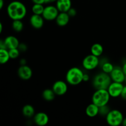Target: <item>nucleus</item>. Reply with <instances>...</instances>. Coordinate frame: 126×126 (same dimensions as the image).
I'll return each instance as SVG.
<instances>
[{
    "label": "nucleus",
    "instance_id": "10",
    "mask_svg": "<svg viewBox=\"0 0 126 126\" xmlns=\"http://www.w3.org/2000/svg\"><path fill=\"white\" fill-rule=\"evenodd\" d=\"M52 90L56 95L62 96L65 95L68 91V86L66 82L62 80L55 81L52 86Z\"/></svg>",
    "mask_w": 126,
    "mask_h": 126
},
{
    "label": "nucleus",
    "instance_id": "7",
    "mask_svg": "<svg viewBox=\"0 0 126 126\" xmlns=\"http://www.w3.org/2000/svg\"><path fill=\"white\" fill-rule=\"evenodd\" d=\"M59 12H60L58 10L56 6L49 5L44 7V12H43L42 16L46 20L52 21L54 20H55Z\"/></svg>",
    "mask_w": 126,
    "mask_h": 126
},
{
    "label": "nucleus",
    "instance_id": "2",
    "mask_svg": "<svg viewBox=\"0 0 126 126\" xmlns=\"http://www.w3.org/2000/svg\"><path fill=\"white\" fill-rule=\"evenodd\" d=\"M84 73L78 67H72L68 70L66 74V81L71 86H77L83 81Z\"/></svg>",
    "mask_w": 126,
    "mask_h": 126
},
{
    "label": "nucleus",
    "instance_id": "39",
    "mask_svg": "<svg viewBox=\"0 0 126 126\" xmlns=\"http://www.w3.org/2000/svg\"><path fill=\"white\" fill-rule=\"evenodd\" d=\"M124 82H126V78H125V81H124Z\"/></svg>",
    "mask_w": 126,
    "mask_h": 126
},
{
    "label": "nucleus",
    "instance_id": "24",
    "mask_svg": "<svg viewBox=\"0 0 126 126\" xmlns=\"http://www.w3.org/2000/svg\"><path fill=\"white\" fill-rule=\"evenodd\" d=\"M114 68V66H113V65L111 63L107 61L105 62L102 65V71L108 74H110L111 73V71L113 70Z\"/></svg>",
    "mask_w": 126,
    "mask_h": 126
},
{
    "label": "nucleus",
    "instance_id": "5",
    "mask_svg": "<svg viewBox=\"0 0 126 126\" xmlns=\"http://www.w3.org/2000/svg\"><path fill=\"white\" fill-rule=\"evenodd\" d=\"M124 116L118 110H111L106 116V121L111 126H119L123 124Z\"/></svg>",
    "mask_w": 126,
    "mask_h": 126
},
{
    "label": "nucleus",
    "instance_id": "19",
    "mask_svg": "<svg viewBox=\"0 0 126 126\" xmlns=\"http://www.w3.org/2000/svg\"><path fill=\"white\" fill-rule=\"evenodd\" d=\"M91 52L97 57H100L103 53V47L99 43H95L91 48Z\"/></svg>",
    "mask_w": 126,
    "mask_h": 126
},
{
    "label": "nucleus",
    "instance_id": "23",
    "mask_svg": "<svg viewBox=\"0 0 126 126\" xmlns=\"http://www.w3.org/2000/svg\"><path fill=\"white\" fill-rule=\"evenodd\" d=\"M44 7L43 4H34L32 7V11L34 14L42 15L44 12Z\"/></svg>",
    "mask_w": 126,
    "mask_h": 126
},
{
    "label": "nucleus",
    "instance_id": "34",
    "mask_svg": "<svg viewBox=\"0 0 126 126\" xmlns=\"http://www.w3.org/2000/svg\"><path fill=\"white\" fill-rule=\"evenodd\" d=\"M122 68H123V71H124V73H125V75L126 76V62L124 63V65H123V67H122Z\"/></svg>",
    "mask_w": 126,
    "mask_h": 126
},
{
    "label": "nucleus",
    "instance_id": "30",
    "mask_svg": "<svg viewBox=\"0 0 126 126\" xmlns=\"http://www.w3.org/2000/svg\"><path fill=\"white\" fill-rule=\"evenodd\" d=\"M32 2L34 4H44L46 3V0H32Z\"/></svg>",
    "mask_w": 126,
    "mask_h": 126
},
{
    "label": "nucleus",
    "instance_id": "32",
    "mask_svg": "<svg viewBox=\"0 0 126 126\" xmlns=\"http://www.w3.org/2000/svg\"><path fill=\"white\" fill-rule=\"evenodd\" d=\"M0 49H7L4 40H1L0 41Z\"/></svg>",
    "mask_w": 126,
    "mask_h": 126
},
{
    "label": "nucleus",
    "instance_id": "9",
    "mask_svg": "<svg viewBox=\"0 0 126 126\" xmlns=\"http://www.w3.org/2000/svg\"><path fill=\"white\" fill-rule=\"evenodd\" d=\"M110 75L112 81L123 83L125 81L126 75L123 71L122 67L120 66H114V69Z\"/></svg>",
    "mask_w": 126,
    "mask_h": 126
},
{
    "label": "nucleus",
    "instance_id": "27",
    "mask_svg": "<svg viewBox=\"0 0 126 126\" xmlns=\"http://www.w3.org/2000/svg\"><path fill=\"white\" fill-rule=\"evenodd\" d=\"M67 13L68 14V15L70 16V17H75V16H76V14H77V11H76V10L75 9V8L71 7V8L70 9V10L67 12Z\"/></svg>",
    "mask_w": 126,
    "mask_h": 126
},
{
    "label": "nucleus",
    "instance_id": "4",
    "mask_svg": "<svg viewBox=\"0 0 126 126\" xmlns=\"http://www.w3.org/2000/svg\"><path fill=\"white\" fill-rule=\"evenodd\" d=\"M111 96L107 89H97L92 97V103L98 107L108 105Z\"/></svg>",
    "mask_w": 126,
    "mask_h": 126
},
{
    "label": "nucleus",
    "instance_id": "36",
    "mask_svg": "<svg viewBox=\"0 0 126 126\" xmlns=\"http://www.w3.org/2000/svg\"><path fill=\"white\" fill-rule=\"evenodd\" d=\"M4 6V0H0V9H2Z\"/></svg>",
    "mask_w": 126,
    "mask_h": 126
},
{
    "label": "nucleus",
    "instance_id": "35",
    "mask_svg": "<svg viewBox=\"0 0 126 126\" xmlns=\"http://www.w3.org/2000/svg\"><path fill=\"white\" fill-rule=\"evenodd\" d=\"M57 1V0H46V3H52V2H56Z\"/></svg>",
    "mask_w": 126,
    "mask_h": 126
},
{
    "label": "nucleus",
    "instance_id": "33",
    "mask_svg": "<svg viewBox=\"0 0 126 126\" xmlns=\"http://www.w3.org/2000/svg\"><path fill=\"white\" fill-rule=\"evenodd\" d=\"M20 62V65H26V63H27V61H26V60L25 59H21Z\"/></svg>",
    "mask_w": 126,
    "mask_h": 126
},
{
    "label": "nucleus",
    "instance_id": "21",
    "mask_svg": "<svg viewBox=\"0 0 126 126\" xmlns=\"http://www.w3.org/2000/svg\"><path fill=\"white\" fill-rule=\"evenodd\" d=\"M11 59L9 52L7 49H0V63L3 65L6 63Z\"/></svg>",
    "mask_w": 126,
    "mask_h": 126
},
{
    "label": "nucleus",
    "instance_id": "28",
    "mask_svg": "<svg viewBox=\"0 0 126 126\" xmlns=\"http://www.w3.org/2000/svg\"><path fill=\"white\" fill-rule=\"evenodd\" d=\"M27 48H28L27 47V46L25 43H20L19 46L18 47V49H19L21 52H25L27 50Z\"/></svg>",
    "mask_w": 126,
    "mask_h": 126
},
{
    "label": "nucleus",
    "instance_id": "25",
    "mask_svg": "<svg viewBox=\"0 0 126 126\" xmlns=\"http://www.w3.org/2000/svg\"><path fill=\"white\" fill-rule=\"evenodd\" d=\"M9 52L11 59H16L19 57L21 52L18 48H14V49H9Z\"/></svg>",
    "mask_w": 126,
    "mask_h": 126
},
{
    "label": "nucleus",
    "instance_id": "22",
    "mask_svg": "<svg viewBox=\"0 0 126 126\" xmlns=\"http://www.w3.org/2000/svg\"><path fill=\"white\" fill-rule=\"evenodd\" d=\"M12 29L16 32H22L23 29V23L22 20H13L12 23Z\"/></svg>",
    "mask_w": 126,
    "mask_h": 126
},
{
    "label": "nucleus",
    "instance_id": "12",
    "mask_svg": "<svg viewBox=\"0 0 126 126\" xmlns=\"http://www.w3.org/2000/svg\"><path fill=\"white\" fill-rule=\"evenodd\" d=\"M34 123L38 126H45L49 121V116L44 112H39L34 114L33 116Z\"/></svg>",
    "mask_w": 126,
    "mask_h": 126
},
{
    "label": "nucleus",
    "instance_id": "6",
    "mask_svg": "<svg viewBox=\"0 0 126 126\" xmlns=\"http://www.w3.org/2000/svg\"><path fill=\"white\" fill-rule=\"evenodd\" d=\"M100 64L98 57L91 54L84 58L82 62V67L87 71H91L98 67Z\"/></svg>",
    "mask_w": 126,
    "mask_h": 126
},
{
    "label": "nucleus",
    "instance_id": "3",
    "mask_svg": "<svg viewBox=\"0 0 126 126\" xmlns=\"http://www.w3.org/2000/svg\"><path fill=\"white\" fill-rule=\"evenodd\" d=\"M111 82L112 79L110 74L102 71L94 76L92 81V85L96 90L108 89Z\"/></svg>",
    "mask_w": 126,
    "mask_h": 126
},
{
    "label": "nucleus",
    "instance_id": "1",
    "mask_svg": "<svg viewBox=\"0 0 126 126\" xmlns=\"http://www.w3.org/2000/svg\"><path fill=\"white\" fill-rule=\"evenodd\" d=\"M27 13L25 5L18 1H14L10 2L7 7V14L12 20H22Z\"/></svg>",
    "mask_w": 126,
    "mask_h": 126
},
{
    "label": "nucleus",
    "instance_id": "31",
    "mask_svg": "<svg viewBox=\"0 0 126 126\" xmlns=\"http://www.w3.org/2000/svg\"><path fill=\"white\" fill-rule=\"evenodd\" d=\"M89 80V75L87 73H84L83 76V81L84 82H87Z\"/></svg>",
    "mask_w": 126,
    "mask_h": 126
},
{
    "label": "nucleus",
    "instance_id": "16",
    "mask_svg": "<svg viewBox=\"0 0 126 126\" xmlns=\"http://www.w3.org/2000/svg\"><path fill=\"white\" fill-rule=\"evenodd\" d=\"M55 6L60 12H67L71 7V0H57L56 1Z\"/></svg>",
    "mask_w": 126,
    "mask_h": 126
},
{
    "label": "nucleus",
    "instance_id": "29",
    "mask_svg": "<svg viewBox=\"0 0 126 126\" xmlns=\"http://www.w3.org/2000/svg\"><path fill=\"white\" fill-rule=\"evenodd\" d=\"M121 97L123 99L126 100V86H124L123 87V89L122 91L121 94Z\"/></svg>",
    "mask_w": 126,
    "mask_h": 126
},
{
    "label": "nucleus",
    "instance_id": "11",
    "mask_svg": "<svg viewBox=\"0 0 126 126\" xmlns=\"http://www.w3.org/2000/svg\"><path fill=\"white\" fill-rule=\"evenodd\" d=\"M18 77L23 80H28L32 77L33 71L32 68L28 65H20L17 70Z\"/></svg>",
    "mask_w": 126,
    "mask_h": 126
},
{
    "label": "nucleus",
    "instance_id": "17",
    "mask_svg": "<svg viewBox=\"0 0 126 126\" xmlns=\"http://www.w3.org/2000/svg\"><path fill=\"white\" fill-rule=\"evenodd\" d=\"M86 114L90 118H94L97 116L98 114H99V107L95 103H91L86 107Z\"/></svg>",
    "mask_w": 126,
    "mask_h": 126
},
{
    "label": "nucleus",
    "instance_id": "13",
    "mask_svg": "<svg viewBox=\"0 0 126 126\" xmlns=\"http://www.w3.org/2000/svg\"><path fill=\"white\" fill-rule=\"evenodd\" d=\"M30 22L32 27L35 29H40L43 27L44 23V18L42 15H37L33 14L30 18Z\"/></svg>",
    "mask_w": 126,
    "mask_h": 126
},
{
    "label": "nucleus",
    "instance_id": "37",
    "mask_svg": "<svg viewBox=\"0 0 126 126\" xmlns=\"http://www.w3.org/2000/svg\"><path fill=\"white\" fill-rule=\"evenodd\" d=\"M2 28H3V27H2V23H1V22H0V33H2Z\"/></svg>",
    "mask_w": 126,
    "mask_h": 126
},
{
    "label": "nucleus",
    "instance_id": "26",
    "mask_svg": "<svg viewBox=\"0 0 126 126\" xmlns=\"http://www.w3.org/2000/svg\"><path fill=\"white\" fill-rule=\"evenodd\" d=\"M110 110V108L108 107L107 105L99 107V114H100L101 116H106Z\"/></svg>",
    "mask_w": 126,
    "mask_h": 126
},
{
    "label": "nucleus",
    "instance_id": "15",
    "mask_svg": "<svg viewBox=\"0 0 126 126\" xmlns=\"http://www.w3.org/2000/svg\"><path fill=\"white\" fill-rule=\"evenodd\" d=\"M70 17L67 12H59L55 19V22L59 27H65L70 22Z\"/></svg>",
    "mask_w": 126,
    "mask_h": 126
},
{
    "label": "nucleus",
    "instance_id": "18",
    "mask_svg": "<svg viewBox=\"0 0 126 126\" xmlns=\"http://www.w3.org/2000/svg\"><path fill=\"white\" fill-rule=\"evenodd\" d=\"M22 114L26 118H32L35 114V110L31 105H25L22 108Z\"/></svg>",
    "mask_w": 126,
    "mask_h": 126
},
{
    "label": "nucleus",
    "instance_id": "14",
    "mask_svg": "<svg viewBox=\"0 0 126 126\" xmlns=\"http://www.w3.org/2000/svg\"><path fill=\"white\" fill-rule=\"evenodd\" d=\"M5 45L7 49H14V48H18L20 44V42L18 39L14 36H8L6 37L4 39Z\"/></svg>",
    "mask_w": 126,
    "mask_h": 126
},
{
    "label": "nucleus",
    "instance_id": "38",
    "mask_svg": "<svg viewBox=\"0 0 126 126\" xmlns=\"http://www.w3.org/2000/svg\"><path fill=\"white\" fill-rule=\"evenodd\" d=\"M122 125H123L124 126H126V118H124V120H123V124H122Z\"/></svg>",
    "mask_w": 126,
    "mask_h": 126
},
{
    "label": "nucleus",
    "instance_id": "20",
    "mask_svg": "<svg viewBox=\"0 0 126 126\" xmlns=\"http://www.w3.org/2000/svg\"><path fill=\"white\" fill-rule=\"evenodd\" d=\"M55 95H56V94L54 92L52 89H45L43 91V94H42L43 98L45 100L47 101V102H51V101L54 100L55 97Z\"/></svg>",
    "mask_w": 126,
    "mask_h": 126
},
{
    "label": "nucleus",
    "instance_id": "8",
    "mask_svg": "<svg viewBox=\"0 0 126 126\" xmlns=\"http://www.w3.org/2000/svg\"><path fill=\"white\" fill-rule=\"evenodd\" d=\"M124 85L121 82H118L113 81L108 88V91L111 97L117 98L120 97L122 91L124 87Z\"/></svg>",
    "mask_w": 126,
    "mask_h": 126
}]
</instances>
